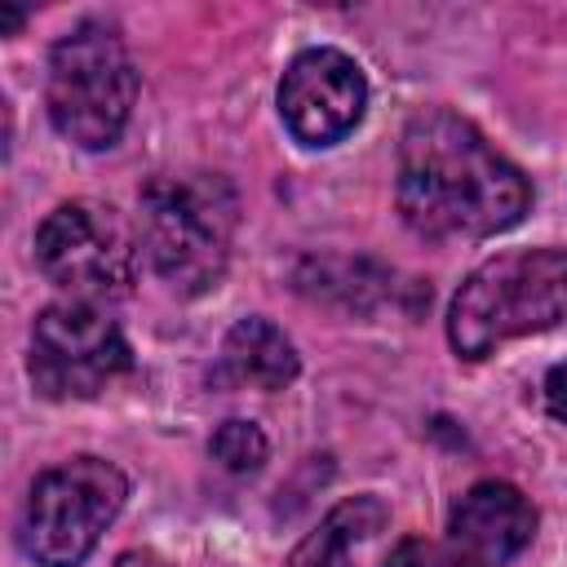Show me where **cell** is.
<instances>
[{"label": "cell", "mask_w": 567, "mask_h": 567, "mask_svg": "<svg viewBox=\"0 0 567 567\" xmlns=\"http://www.w3.org/2000/svg\"><path fill=\"white\" fill-rule=\"evenodd\" d=\"M394 204L421 239H492L523 221L532 182L465 115L439 106L399 137Z\"/></svg>", "instance_id": "cell-1"}, {"label": "cell", "mask_w": 567, "mask_h": 567, "mask_svg": "<svg viewBox=\"0 0 567 567\" xmlns=\"http://www.w3.org/2000/svg\"><path fill=\"white\" fill-rule=\"evenodd\" d=\"M235 221V190L217 173H159L137 195L146 261L177 297H199L221 284Z\"/></svg>", "instance_id": "cell-2"}, {"label": "cell", "mask_w": 567, "mask_h": 567, "mask_svg": "<svg viewBox=\"0 0 567 567\" xmlns=\"http://www.w3.org/2000/svg\"><path fill=\"white\" fill-rule=\"evenodd\" d=\"M567 319V252H496L465 275L447 306V341L461 359H487L514 337L549 332Z\"/></svg>", "instance_id": "cell-3"}, {"label": "cell", "mask_w": 567, "mask_h": 567, "mask_svg": "<svg viewBox=\"0 0 567 567\" xmlns=\"http://www.w3.org/2000/svg\"><path fill=\"white\" fill-rule=\"evenodd\" d=\"M137 102V66L111 22H75L49 49L44 106L53 128L80 151H106L120 142Z\"/></svg>", "instance_id": "cell-4"}, {"label": "cell", "mask_w": 567, "mask_h": 567, "mask_svg": "<svg viewBox=\"0 0 567 567\" xmlns=\"http://www.w3.org/2000/svg\"><path fill=\"white\" fill-rule=\"evenodd\" d=\"M128 478L102 456H71L44 470L22 505L18 540L40 567H80L124 509Z\"/></svg>", "instance_id": "cell-5"}, {"label": "cell", "mask_w": 567, "mask_h": 567, "mask_svg": "<svg viewBox=\"0 0 567 567\" xmlns=\"http://www.w3.org/2000/svg\"><path fill=\"white\" fill-rule=\"evenodd\" d=\"M35 266L75 301L128 292L137 244L124 217L97 199H66L35 226Z\"/></svg>", "instance_id": "cell-6"}, {"label": "cell", "mask_w": 567, "mask_h": 567, "mask_svg": "<svg viewBox=\"0 0 567 567\" xmlns=\"http://www.w3.org/2000/svg\"><path fill=\"white\" fill-rule=\"evenodd\" d=\"M27 368L44 399H93L133 368V350L102 310L71 297L40 310Z\"/></svg>", "instance_id": "cell-7"}, {"label": "cell", "mask_w": 567, "mask_h": 567, "mask_svg": "<svg viewBox=\"0 0 567 567\" xmlns=\"http://www.w3.org/2000/svg\"><path fill=\"white\" fill-rule=\"evenodd\" d=\"M368 111V75L341 49H306L279 80V120L301 146H337Z\"/></svg>", "instance_id": "cell-8"}, {"label": "cell", "mask_w": 567, "mask_h": 567, "mask_svg": "<svg viewBox=\"0 0 567 567\" xmlns=\"http://www.w3.org/2000/svg\"><path fill=\"white\" fill-rule=\"evenodd\" d=\"M536 536V505L505 478L474 483L447 514V540L474 567H505Z\"/></svg>", "instance_id": "cell-9"}, {"label": "cell", "mask_w": 567, "mask_h": 567, "mask_svg": "<svg viewBox=\"0 0 567 567\" xmlns=\"http://www.w3.org/2000/svg\"><path fill=\"white\" fill-rule=\"evenodd\" d=\"M297 372H301V359H297V346L284 337V328H275L261 315H248L226 332L213 381L235 385V390H266L270 394V390L292 385Z\"/></svg>", "instance_id": "cell-10"}, {"label": "cell", "mask_w": 567, "mask_h": 567, "mask_svg": "<svg viewBox=\"0 0 567 567\" xmlns=\"http://www.w3.org/2000/svg\"><path fill=\"white\" fill-rule=\"evenodd\" d=\"M385 505L377 496H346L341 505H332L323 514V523L315 532H306L284 567H350V545L368 540L372 532L385 527Z\"/></svg>", "instance_id": "cell-11"}, {"label": "cell", "mask_w": 567, "mask_h": 567, "mask_svg": "<svg viewBox=\"0 0 567 567\" xmlns=\"http://www.w3.org/2000/svg\"><path fill=\"white\" fill-rule=\"evenodd\" d=\"M385 284H390L385 270H377L372 261H350V257H310L297 270L301 292L346 306V310H372L381 297H390Z\"/></svg>", "instance_id": "cell-12"}, {"label": "cell", "mask_w": 567, "mask_h": 567, "mask_svg": "<svg viewBox=\"0 0 567 567\" xmlns=\"http://www.w3.org/2000/svg\"><path fill=\"white\" fill-rule=\"evenodd\" d=\"M208 452H213V461H217L226 474H257V470L266 465V452H270V447H266V434H261L257 421L230 416V421H221V425L213 430Z\"/></svg>", "instance_id": "cell-13"}, {"label": "cell", "mask_w": 567, "mask_h": 567, "mask_svg": "<svg viewBox=\"0 0 567 567\" xmlns=\"http://www.w3.org/2000/svg\"><path fill=\"white\" fill-rule=\"evenodd\" d=\"M385 567H474L470 558H461L452 545H434V540H403L390 558H385Z\"/></svg>", "instance_id": "cell-14"}, {"label": "cell", "mask_w": 567, "mask_h": 567, "mask_svg": "<svg viewBox=\"0 0 567 567\" xmlns=\"http://www.w3.org/2000/svg\"><path fill=\"white\" fill-rule=\"evenodd\" d=\"M540 394H545V408H549V416L567 421V363H554V368L545 372V385H540Z\"/></svg>", "instance_id": "cell-15"}, {"label": "cell", "mask_w": 567, "mask_h": 567, "mask_svg": "<svg viewBox=\"0 0 567 567\" xmlns=\"http://www.w3.org/2000/svg\"><path fill=\"white\" fill-rule=\"evenodd\" d=\"M115 567H168V563L159 554H151V549H128V554L115 558Z\"/></svg>", "instance_id": "cell-16"}, {"label": "cell", "mask_w": 567, "mask_h": 567, "mask_svg": "<svg viewBox=\"0 0 567 567\" xmlns=\"http://www.w3.org/2000/svg\"><path fill=\"white\" fill-rule=\"evenodd\" d=\"M18 22H22V9L0 4V35H13V31H18Z\"/></svg>", "instance_id": "cell-17"}]
</instances>
